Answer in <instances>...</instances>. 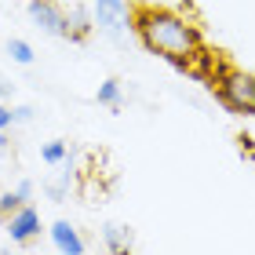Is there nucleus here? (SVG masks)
<instances>
[{
  "mask_svg": "<svg viewBox=\"0 0 255 255\" xmlns=\"http://www.w3.org/2000/svg\"><path fill=\"white\" fill-rule=\"evenodd\" d=\"M135 29H138V37H142V44L149 51L164 55L175 66L201 48L197 26L186 22L179 11H168V7H149V4L135 7Z\"/></svg>",
  "mask_w": 255,
  "mask_h": 255,
  "instance_id": "nucleus-1",
  "label": "nucleus"
},
{
  "mask_svg": "<svg viewBox=\"0 0 255 255\" xmlns=\"http://www.w3.org/2000/svg\"><path fill=\"white\" fill-rule=\"evenodd\" d=\"M215 88H219V99L234 113H252L255 117V73L226 69V73L215 80Z\"/></svg>",
  "mask_w": 255,
  "mask_h": 255,
  "instance_id": "nucleus-2",
  "label": "nucleus"
},
{
  "mask_svg": "<svg viewBox=\"0 0 255 255\" xmlns=\"http://www.w3.org/2000/svg\"><path fill=\"white\" fill-rule=\"evenodd\" d=\"M29 18L51 37H69V18L55 0H29Z\"/></svg>",
  "mask_w": 255,
  "mask_h": 255,
  "instance_id": "nucleus-3",
  "label": "nucleus"
},
{
  "mask_svg": "<svg viewBox=\"0 0 255 255\" xmlns=\"http://www.w3.org/2000/svg\"><path fill=\"white\" fill-rule=\"evenodd\" d=\"M95 26L121 40L128 26V4L124 0H95Z\"/></svg>",
  "mask_w": 255,
  "mask_h": 255,
  "instance_id": "nucleus-4",
  "label": "nucleus"
},
{
  "mask_svg": "<svg viewBox=\"0 0 255 255\" xmlns=\"http://www.w3.org/2000/svg\"><path fill=\"white\" fill-rule=\"evenodd\" d=\"M7 234H11V241H18V245H26V241L37 237V234H40V215H37V208L22 204L18 212H11V219H7Z\"/></svg>",
  "mask_w": 255,
  "mask_h": 255,
  "instance_id": "nucleus-5",
  "label": "nucleus"
},
{
  "mask_svg": "<svg viewBox=\"0 0 255 255\" xmlns=\"http://www.w3.org/2000/svg\"><path fill=\"white\" fill-rule=\"evenodd\" d=\"M51 241H55V248L66 252V255H80L84 252V241H80V234L66 223V219H59V223L51 226Z\"/></svg>",
  "mask_w": 255,
  "mask_h": 255,
  "instance_id": "nucleus-6",
  "label": "nucleus"
},
{
  "mask_svg": "<svg viewBox=\"0 0 255 255\" xmlns=\"http://www.w3.org/2000/svg\"><path fill=\"white\" fill-rule=\"evenodd\" d=\"M95 99L102 102V106H117V102H121V80H102Z\"/></svg>",
  "mask_w": 255,
  "mask_h": 255,
  "instance_id": "nucleus-7",
  "label": "nucleus"
},
{
  "mask_svg": "<svg viewBox=\"0 0 255 255\" xmlns=\"http://www.w3.org/2000/svg\"><path fill=\"white\" fill-rule=\"evenodd\" d=\"M7 55H11L18 66H29V62H33V48H29L26 40H11V44H7Z\"/></svg>",
  "mask_w": 255,
  "mask_h": 255,
  "instance_id": "nucleus-8",
  "label": "nucleus"
},
{
  "mask_svg": "<svg viewBox=\"0 0 255 255\" xmlns=\"http://www.w3.org/2000/svg\"><path fill=\"white\" fill-rule=\"evenodd\" d=\"M22 204H26V201H22L18 193H4V197H0V223H7L11 212H18Z\"/></svg>",
  "mask_w": 255,
  "mask_h": 255,
  "instance_id": "nucleus-9",
  "label": "nucleus"
},
{
  "mask_svg": "<svg viewBox=\"0 0 255 255\" xmlns=\"http://www.w3.org/2000/svg\"><path fill=\"white\" fill-rule=\"evenodd\" d=\"M44 160H48V164H62L66 160V142H48L44 146Z\"/></svg>",
  "mask_w": 255,
  "mask_h": 255,
  "instance_id": "nucleus-10",
  "label": "nucleus"
},
{
  "mask_svg": "<svg viewBox=\"0 0 255 255\" xmlns=\"http://www.w3.org/2000/svg\"><path fill=\"white\" fill-rule=\"evenodd\" d=\"M106 245H110L113 252H121V248H128V237L121 234V226H106Z\"/></svg>",
  "mask_w": 255,
  "mask_h": 255,
  "instance_id": "nucleus-11",
  "label": "nucleus"
},
{
  "mask_svg": "<svg viewBox=\"0 0 255 255\" xmlns=\"http://www.w3.org/2000/svg\"><path fill=\"white\" fill-rule=\"evenodd\" d=\"M69 33H73V37H84V33H88V18H84V11H77V15H73V26H69Z\"/></svg>",
  "mask_w": 255,
  "mask_h": 255,
  "instance_id": "nucleus-12",
  "label": "nucleus"
},
{
  "mask_svg": "<svg viewBox=\"0 0 255 255\" xmlns=\"http://www.w3.org/2000/svg\"><path fill=\"white\" fill-rule=\"evenodd\" d=\"M15 193L22 197V201H29V197H33V182L26 179V182H18V186H15Z\"/></svg>",
  "mask_w": 255,
  "mask_h": 255,
  "instance_id": "nucleus-13",
  "label": "nucleus"
},
{
  "mask_svg": "<svg viewBox=\"0 0 255 255\" xmlns=\"http://www.w3.org/2000/svg\"><path fill=\"white\" fill-rule=\"evenodd\" d=\"M11 121H15V113H11L7 106H0V131H4V128H11Z\"/></svg>",
  "mask_w": 255,
  "mask_h": 255,
  "instance_id": "nucleus-14",
  "label": "nucleus"
},
{
  "mask_svg": "<svg viewBox=\"0 0 255 255\" xmlns=\"http://www.w3.org/2000/svg\"><path fill=\"white\" fill-rule=\"evenodd\" d=\"M11 113H15V121H29V117H33L29 106H18V110H11Z\"/></svg>",
  "mask_w": 255,
  "mask_h": 255,
  "instance_id": "nucleus-15",
  "label": "nucleus"
},
{
  "mask_svg": "<svg viewBox=\"0 0 255 255\" xmlns=\"http://www.w3.org/2000/svg\"><path fill=\"white\" fill-rule=\"evenodd\" d=\"M11 95V84H4V80H0V99H7Z\"/></svg>",
  "mask_w": 255,
  "mask_h": 255,
  "instance_id": "nucleus-16",
  "label": "nucleus"
},
{
  "mask_svg": "<svg viewBox=\"0 0 255 255\" xmlns=\"http://www.w3.org/2000/svg\"><path fill=\"white\" fill-rule=\"evenodd\" d=\"M0 149H7V128L0 131Z\"/></svg>",
  "mask_w": 255,
  "mask_h": 255,
  "instance_id": "nucleus-17",
  "label": "nucleus"
}]
</instances>
